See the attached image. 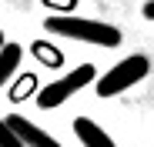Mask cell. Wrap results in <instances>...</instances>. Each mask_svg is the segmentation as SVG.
I'll list each match as a JSON object with an SVG mask.
<instances>
[{
  "mask_svg": "<svg viewBox=\"0 0 154 147\" xmlns=\"http://www.w3.org/2000/svg\"><path fill=\"white\" fill-rule=\"evenodd\" d=\"M44 30H47V34L70 37V40L97 44V47H117V44H121V30H117V27L100 23V20H84V17H64V14H54V17L44 20Z\"/></svg>",
  "mask_w": 154,
  "mask_h": 147,
  "instance_id": "1",
  "label": "cell"
},
{
  "mask_svg": "<svg viewBox=\"0 0 154 147\" xmlns=\"http://www.w3.org/2000/svg\"><path fill=\"white\" fill-rule=\"evenodd\" d=\"M147 70H151V60H147L144 54H131V57L117 60V64L104 74V77H97V80H94V90H97V97L124 94L127 87H134L137 80H144Z\"/></svg>",
  "mask_w": 154,
  "mask_h": 147,
  "instance_id": "2",
  "label": "cell"
},
{
  "mask_svg": "<svg viewBox=\"0 0 154 147\" xmlns=\"http://www.w3.org/2000/svg\"><path fill=\"white\" fill-rule=\"evenodd\" d=\"M94 80H97V67H94V64H81V67H74L67 77L40 87V90H37V107H40V110H54V107H60V104L67 100V97H74L81 87H87V84H94Z\"/></svg>",
  "mask_w": 154,
  "mask_h": 147,
  "instance_id": "3",
  "label": "cell"
},
{
  "mask_svg": "<svg viewBox=\"0 0 154 147\" xmlns=\"http://www.w3.org/2000/svg\"><path fill=\"white\" fill-rule=\"evenodd\" d=\"M4 124L17 134V140L23 144V147H60V140H54L47 130H40L34 120H27V117H20V114H10Z\"/></svg>",
  "mask_w": 154,
  "mask_h": 147,
  "instance_id": "4",
  "label": "cell"
},
{
  "mask_svg": "<svg viewBox=\"0 0 154 147\" xmlns=\"http://www.w3.org/2000/svg\"><path fill=\"white\" fill-rule=\"evenodd\" d=\"M74 134H77V140H81L84 147H117L114 137L104 127H97L91 117H77L74 120Z\"/></svg>",
  "mask_w": 154,
  "mask_h": 147,
  "instance_id": "5",
  "label": "cell"
},
{
  "mask_svg": "<svg viewBox=\"0 0 154 147\" xmlns=\"http://www.w3.org/2000/svg\"><path fill=\"white\" fill-rule=\"evenodd\" d=\"M20 57H23V47L20 44H4L0 47V87H7V80L17 74V67H20Z\"/></svg>",
  "mask_w": 154,
  "mask_h": 147,
  "instance_id": "6",
  "label": "cell"
},
{
  "mask_svg": "<svg viewBox=\"0 0 154 147\" xmlns=\"http://www.w3.org/2000/svg\"><path fill=\"white\" fill-rule=\"evenodd\" d=\"M34 90H37V77L34 74H23V77L14 84V90H10V100H23V97L34 94Z\"/></svg>",
  "mask_w": 154,
  "mask_h": 147,
  "instance_id": "7",
  "label": "cell"
},
{
  "mask_svg": "<svg viewBox=\"0 0 154 147\" xmlns=\"http://www.w3.org/2000/svg\"><path fill=\"white\" fill-rule=\"evenodd\" d=\"M34 54H37L47 67H60V64H64V54L54 50V47H47V44H34Z\"/></svg>",
  "mask_w": 154,
  "mask_h": 147,
  "instance_id": "8",
  "label": "cell"
},
{
  "mask_svg": "<svg viewBox=\"0 0 154 147\" xmlns=\"http://www.w3.org/2000/svg\"><path fill=\"white\" fill-rule=\"evenodd\" d=\"M0 147H23V144L17 140V134L4 124V120H0Z\"/></svg>",
  "mask_w": 154,
  "mask_h": 147,
  "instance_id": "9",
  "label": "cell"
},
{
  "mask_svg": "<svg viewBox=\"0 0 154 147\" xmlns=\"http://www.w3.org/2000/svg\"><path fill=\"white\" fill-rule=\"evenodd\" d=\"M141 14H144V20H154V0H147V4L141 7Z\"/></svg>",
  "mask_w": 154,
  "mask_h": 147,
  "instance_id": "10",
  "label": "cell"
},
{
  "mask_svg": "<svg viewBox=\"0 0 154 147\" xmlns=\"http://www.w3.org/2000/svg\"><path fill=\"white\" fill-rule=\"evenodd\" d=\"M0 47H4V40H0Z\"/></svg>",
  "mask_w": 154,
  "mask_h": 147,
  "instance_id": "11",
  "label": "cell"
}]
</instances>
